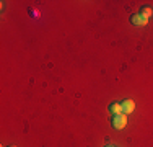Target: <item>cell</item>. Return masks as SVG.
Returning <instances> with one entry per match:
<instances>
[{
  "instance_id": "obj_1",
  "label": "cell",
  "mask_w": 153,
  "mask_h": 147,
  "mask_svg": "<svg viewBox=\"0 0 153 147\" xmlns=\"http://www.w3.org/2000/svg\"><path fill=\"white\" fill-rule=\"evenodd\" d=\"M114 129H124L127 126V115L119 113V115H112V121H111Z\"/></svg>"
},
{
  "instance_id": "obj_2",
  "label": "cell",
  "mask_w": 153,
  "mask_h": 147,
  "mask_svg": "<svg viewBox=\"0 0 153 147\" xmlns=\"http://www.w3.org/2000/svg\"><path fill=\"white\" fill-rule=\"evenodd\" d=\"M130 23H132L134 26H145V25L148 23V18L142 16L140 13H134L132 16H130Z\"/></svg>"
},
{
  "instance_id": "obj_6",
  "label": "cell",
  "mask_w": 153,
  "mask_h": 147,
  "mask_svg": "<svg viewBox=\"0 0 153 147\" xmlns=\"http://www.w3.org/2000/svg\"><path fill=\"white\" fill-rule=\"evenodd\" d=\"M106 147H114V146H106Z\"/></svg>"
},
{
  "instance_id": "obj_7",
  "label": "cell",
  "mask_w": 153,
  "mask_h": 147,
  "mask_svg": "<svg viewBox=\"0 0 153 147\" xmlns=\"http://www.w3.org/2000/svg\"><path fill=\"white\" fill-rule=\"evenodd\" d=\"M10 147H16V146H10Z\"/></svg>"
},
{
  "instance_id": "obj_4",
  "label": "cell",
  "mask_w": 153,
  "mask_h": 147,
  "mask_svg": "<svg viewBox=\"0 0 153 147\" xmlns=\"http://www.w3.org/2000/svg\"><path fill=\"white\" fill-rule=\"evenodd\" d=\"M109 111H111L112 115H119V113H122L121 103H111V106H109Z\"/></svg>"
},
{
  "instance_id": "obj_3",
  "label": "cell",
  "mask_w": 153,
  "mask_h": 147,
  "mask_svg": "<svg viewBox=\"0 0 153 147\" xmlns=\"http://www.w3.org/2000/svg\"><path fill=\"white\" fill-rule=\"evenodd\" d=\"M121 108H122V113H124V115H130V113L135 110V103H134V100L127 98V100L121 101Z\"/></svg>"
},
{
  "instance_id": "obj_5",
  "label": "cell",
  "mask_w": 153,
  "mask_h": 147,
  "mask_svg": "<svg viewBox=\"0 0 153 147\" xmlns=\"http://www.w3.org/2000/svg\"><path fill=\"white\" fill-rule=\"evenodd\" d=\"M140 15H142V16H145V18H150L153 15V10L148 8V7H142V8H140Z\"/></svg>"
}]
</instances>
